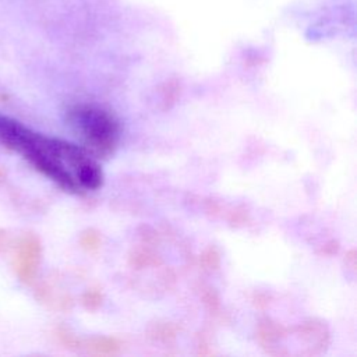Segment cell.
Returning <instances> with one entry per match:
<instances>
[{
    "mask_svg": "<svg viewBox=\"0 0 357 357\" xmlns=\"http://www.w3.org/2000/svg\"><path fill=\"white\" fill-rule=\"evenodd\" d=\"M82 304L86 310L91 311H96L102 303H103V294L100 291V289H88L84 294H82Z\"/></svg>",
    "mask_w": 357,
    "mask_h": 357,
    "instance_id": "3957f363",
    "label": "cell"
},
{
    "mask_svg": "<svg viewBox=\"0 0 357 357\" xmlns=\"http://www.w3.org/2000/svg\"><path fill=\"white\" fill-rule=\"evenodd\" d=\"M176 332H177V328L174 325L163 324L162 326L155 329V337L160 339V340H169L176 336Z\"/></svg>",
    "mask_w": 357,
    "mask_h": 357,
    "instance_id": "52a82bcc",
    "label": "cell"
},
{
    "mask_svg": "<svg viewBox=\"0 0 357 357\" xmlns=\"http://www.w3.org/2000/svg\"><path fill=\"white\" fill-rule=\"evenodd\" d=\"M73 117L95 155L107 156L113 152L119 138V126L109 112L98 106L82 105L75 107Z\"/></svg>",
    "mask_w": 357,
    "mask_h": 357,
    "instance_id": "6da1fadb",
    "label": "cell"
},
{
    "mask_svg": "<svg viewBox=\"0 0 357 357\" xmlns=\"http://www.w3.org/2000/svg\"><path fill=\"white\" fill-rule=\"evenodd\" d=\"M121 349V343L116 337L98 336L89 340L88 350L95 356H113Z\"/></svg>",
    "mask_w": 357,
    "mask_h": 357,
    "instance_id": "7a4b0ae2",
    "label": "cell"
},
{
    "mask_svg": "<svg viewBox=\"0 0 357 357\" xmlns=\"http://www.w3.org/2000/svg\"><path fill=\"white\" fill-rule=\"evenodd\" d=\"M201 264L205 266V269H216L220 264V255L219 252L216 251V248L213 247H209L206 248L202 254H201V258H199Z\"/></svg>",
    "mask_w": 357,
    "mask_h": 357,
    "instance_id": "8992f818",
    "label": "cell"
},
{
    "mask_svg": "<svg viewBox=\"0 0 357 357\" xmlns=\"http://www.w3.org/2000/svg\"><path fill=\"white\" fill-rule=\"evenodd\" d=\"M81 245L89 252L98 251L100 247V236L96 230H86L81 236Z\"/></svg>",
    "mask_w": 357,
    "mask_h": 357,
    "instance_id": "5b68a950",
    "label": "cell"
},
{
    "mask_svg": "<svg viewBox=\"0 0 357 357\" xmlns=\"http://www.w3.org/2000/svg\"><path fill=\"white\" fill-rule=\"evenodd\" d=\"M202 300H204L205 305H206L209 310H212V311H216V310L220 307V303H219L218 296H216L213 291H211V290H208V291L202 296Z\"/></svg>",
    "mask_w": 357,
    "mask_h": 357,
    "instance_id": "ba28073f",
    "label": "cell"
},
{
    "mask_svg": "<svg viewBox=\"0 0 357 357\" xmlns=\"http://www.w3.org/2000/svg\"><path fill=\"white\" fill-rule=\"evenodd\" d=\"M130 259H131V264L134 266H137L138 269H141L144 266H149V265H156V262H158V257L151 254L148 250H141V251L134 252V255Z\"/></svg>",
    "mask_w": 357,
    "mask_h": 357,
    "instance_id": "277c9868",
    "label": "cell"
}]
</instances>
